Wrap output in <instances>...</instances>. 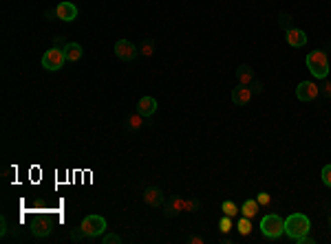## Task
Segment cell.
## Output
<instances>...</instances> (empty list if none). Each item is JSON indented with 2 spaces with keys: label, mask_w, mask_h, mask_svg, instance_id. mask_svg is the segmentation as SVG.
<instances>
[{
  "label": "cell",
  "mask_w": 331,
  "mask_h": 244,
  "mask_svg": "<svg viewBox=\"0 0 331 244\" xmlns=\"http://www.w3.org/2000/svg\"><path fill=\"white\" fill-rule=\"evenodd\" d=\"M309 229H311V222H309V218L305 214H294L289 216V218L285 220V234L291 238V240H300L302 236L309 234Z\"/></svg>",
  "instance_id": "6da1fadb"
},
{
  "label": "cell",
  "mask_w": 331,
  "mask_h": 244,
  "mask_svg": "<svg viewBox=\"0 0 331 244\" xmlns=\"http://www.w3.org/2000/svg\"><path fill=\"white\" fill-rule=\"evenodd\" d=\"M307 68L316 80H327L329 75V58L324 51H311L307 55Z\"/></svg>",
  "instance_id": "7a4b0ae2"
},
{
  "label": "cell",
  "mask_w": 331,
  "mask_h": 244,
  "mask_svg": "<svg viewBox=\"0 0 331 244\" xmlns=\"http://www.w3.org/2000/svg\"><path fill=\"white\" fill-rule=\"evenodd\" d=\"M261 231H263L265 238H269V240H278V238L285 234V220L276 214L265 216L261 220Z\"/></svg>",
  "instance_id": "3957f363"
},
{
  "label": "cell",
  "mask_w": 331,
  "mask_h": 244,
  "mask_svg": "<svg viewBox=\"0 0 331 244\" xmlns=\"http://www.w3.org/2000/svg\"><path fill=\"white\" fill-rule=\"evenodd\" d=\"M80 229L84 231L86 238H97L106 231V220H104L102 216H86V218L82 220Z\"/></svg>",
  "instance_id": "277c9868"
},
{
  "label": "cell",
  "mask_w": 331,
  "mask_h": 244,
  "mask_svg": "<svg viewBox=\"0 0 331 244\" xmlns=\"http://www.w3.org/2000/svg\"><path fill=\"white\" fill-rule=\"evenodd\" d=\"M64 62H66V55H64V51L62 48H49L47 53L42 55V66L49 70V73H55V70H60L64 66Z\"/></svg>",
  "instance_id": "5b68a950"
},
{
  "label": "cell",
  "mask_w": 331,
  "mask_h": 244,
  "mask_svg": "<svg viewBox=\"0 0 331 244\" xmlns=\"http://www.w3.org/2000/svg\"><path fill=\"white\" fill-rule=\"evenodd\" d=\"M115 55H117L121 62H132L137 58V46L128 40H119V42H115Z\"/></svg>",
  "instance_id": "8992f818"
},
{
  "label": "cell",
  "mask_w": 331,
  "mask_h": 244,
  "mask_svg": "<svg viewBox=\"0 0 331 244\" xmlns=\"http://www.w3.org/2000/svg\"><path fill=\"white\" fill-rule=\"evenodd\" d=\"M320 95V88L313 84V82H302V84H298L296 88V97L300 99V102H313Z\"/></svg>",
  "instance_id": "52a82bcc"
},
{
  "label": "cell",
  "mask_w": 331,
  "mask_h": 244,
  "mask_svg": "<svg viewBox=\"0 0 331 244\" xmlns=\"http://www.w3.org/2000/svg\"><path fill=\"white\" fill-rule=\"evenodd\" d=\"M143 202L148 204V207H161V204L165 202L163 200V192L159 190V187H148L146 192H143Z\"/></svg>",
  "instance_id": "ba28073f"
},
{
  "label": "cell",
  "mask_w": 331,
  "mask_h": 244,
  "mask_svg": "<svg viewBox=\"0 0 331 244\" xmlns=\"http://www.w3.org/2000/svg\"><path fill=\"white\" fill-rule=\"evenodd\" d=\"M252 88L250 86H241L239 84V88H234L232 90V102L236 104V106H247V104L252 102Z\"/></svg>",
  "instance_id": "9c48e42d"
},
{
  "label": "cell",
  "mask_w": 331,
  "mask_h": 244,
  "mask_svg": "<svg viewBox=\"0 0 331 244\" xmlns=\"http://www.w3.org/2000/svg\"><path fill=\"white\" fill-rule=\"evenodd\" d=\"M184 198L179 196H173L168 202H163V216L165 218H175V216H179L181 212H184Z\"/></svg>",
  "instance_id": "30bf717a"
},
{
  "label": "cell",
  "mask_w": 331,
  "mask_h": 244,
  "mask_svg": "<svg viewBox=\"0 0 331 244\" xmlns=\"http://www.w3.org/2000/svg\"><path fill=\"white\" fill-rule=\"evenodd\" d=\"M285 36H287V44L294 48H300L307 44V33L302 29H294V26H291L289 31H285Z\"/></svg>",
  "instance_id": "8fae6325"
},
{
  "label": "cell",
  "mask_w": 331,
  "mask_h": 244,
  "mask_svg": "<svg viewBox=\"0 0 331 244\" xmlns=\"http://www.w3.org/2000/svg\"><path fill=\"white\" fill-rule=\"evenodd\" d=\"M55 9H58V20L62 22H73L77 18V7L73 2H60Z\"/></svg>",
  "instance_id": "7c38bea8"
},
{
  "label": "cell",
  "mask_w": 331,
  "mask_h": 244,
  "mask_svg": "<svg viewBox=\"0 0 331 244\" xmlns=\"http://www.w3.org/2000/svg\"><path fill=\"white\" fill-rule=\"evenodd\" d=\"M137 112L143 114V117H152L157 112V99L154 97H141L139 104H137Z\"/></svg>",
  "instance_id": "4fadbf2b"
},
{
  "label": "cell",
  "mask_w": 331,
  "mask_h": 244,
  "mask_svg": "<svg viewBox=\"0 0 331 244\" xmlns=\"http://www.w3.org/2000/svg\"><path fill=\"white\" fill-rule=\"evenodd\" d=\"M31 231H33V236H38V238L49 236V234H51V220L44 218V216H42V218H38V220H33Z\"/></svg>",
  "instance_id": "5bb4252c"
},
{
  "label": "cell",
  "mask_w": 331,
  "mask_h": 244,
  "mask_svg": "<svg viewBox=\"0 0 331 244\" xmlns=\"http://www.w3.org/2000/svg\"><path fill=\"white\" fill-rule=\"evenodd\" d=\"M236 80H239V84H241V86H252V82L256 80V77H254L252 66L241 64L239 68H236Z\"/></svg>",
  "instance_id": "9a60e30c"
},
{
  "label": "cell",
  "mask_w": 331,
  "mask_h": 244,
  "mask_svg": "<svg viewBox=\"0 0 331 244\" xmlns=\"http://www.w3.org/2000/svg\"><path fill=\"white\" fill-rule=\"evenodd\" d=\"M64 55H66V62H77V60H82V55H84V48H82L77 42H69L64 46Z\"/></svg>",
  "instance_id": "2e32d148"
},
{
  "label": "cell",
  "mask_w": 331,
  "mask_h": 244,
  "mask_svg": "<svg viewBox=\"0 0 331 244\" xmlns=\"http://www.w3.org/2000/svg\"><path fill=\"white\" fill-rule=\"evenodd\" d=\"M258 212H261V204L256 202V198H254V200H245L243 202V207H241V214L245 216V218H256L258 216Z\"/></svg>",
  "instance_id": "e0dca14e"
},
{
  "label": "cell",
  "mask_w": 331,
  "mask_h": 244,
  "mask_svg": "<svg viewBox=\"0 0 331 244\" xmlns=\"http://www.w3.org/2000/svg\"><path fill=\"white\" fill-rule=\"evenodd\" d=\"M221 212H223V216H230V218H234V216L241 214V207H236L232 200H223V204H221Z\"/></svg>",
  "instance_id": "ac0fdd59"
},
{
  "label": "cell",
  "mask_w": 331,
  "mask_h": 244,
  "mask_svg": "<svg viewBox=\"0 0 331 244\" xmlns=\"http://www.w3.org/2000/svg\"><path fill=\"white\" fill-rule=\"evenodd\" d=\"M236 229H239V234H241L243 238H247V236L252 234V220L243 216V218L239 220V224H236Z\"/></svg>",
  "instance_id": "d6986e66"
},
{
  "label": "cell",
  "mask_w": 331,
  "mask_h": 244,
  "mask_svg": "<svg viewBox=\"0 0 331 244\" xmlns=\"http://www.w3.org/2000/svg\"><path fill=\"white\" fill-rule=\"evenodd\" d=\"M141 126H143V114H139V112L130 114L128 117V130H139Z\"/></svg>",
  "instance_id": "ffe728a7"
},
{
  "label": "cell",
  "mask_w": 331,
  "mask_h": 244,
  "mask_svg": "<svg viewBox=\"0 0 331 244\" xmlns=\"http://www.w3.org/2000/svg\"><path fill=\"white\" fill-rule=\"evenodd\" d=\"M139 53L143 55V58H150V55L154 53V42L152 40H143L141 46H139Z\"/></svg>",
  "instance_id": "44dd1931"
},
{
  "label": "cell",
  "mask_w": 331,
  "mask_h": 244,
  "mask_svg": "<svg viewBox=\"0 0 331 244\" xmlns=\"http://www.w3.org/2000/svg\"><path fill=\"white\" fill-rule=\"evenodd\" d=\"M219 231L223 236H228L230 231H232V218H230V216H223V218L219 220Z\"/></svg>",
  "instance_id": "7402d4cb"
},
{
  "label": "cell",
  "mask_w": 331,
  "mask_h": 244,
  "mask_svg": "<svg viewBox=\"0 0 331 244\" xmlns=\"http://www.w3.org/2000/svg\"><path fill=\"white\" fill-rule=\"evenodd\" d=\"M256 202L261 204V207H269V204H272V196H269V194H265V192H261L256 196Z\"/></svg>",
  "instance_id": "603a6c76"
},
{
  "label": "cell",
  "mask_w": 331,
  "mask_h": 244,
  "mask_svg": "<svg viewBox=\"0 0 331 244\" xmlns=\"http://www.w3.org/2000/svg\"><path fill=\"white\" fill-rule=\"evenodd\" d=\"M199 207H201V204H199V200H186V202H184V212H188V214H195Z\"/></svg>",
  "instance_id": "cb8c5ba5"
},
{
  "label": "cell",
  "mask_w": 331,
  "mask_h": 244,
  "mask_svg": "<svg viewBox=\"0 0 331 244\" xmlns=\"http://www.w3.org/2000/svg\"><path fill=\"white\" fill-rule=\"evenodd\" d=\"M322 182L327 187H331V165H324L322 168Z\"/></svg>",
  "instance_id": "d4e9b609"
},
{
  "label": "cell",
  "mask_w": 331,
  "mask_h": 244,
  "mask_svg": "<svg viewBox=\"0 0 331 244\" xmlns=\"http://www.w3.org/2000/svg\"><path fill=\"white\" fill-rule=\"evenodd\" d=\"M119 236H115V234H108V236H104L102 238V244H119Z\"/></svg>",
  "instance_id": "484cf974"
},
{
  "label": "cell",
  "mask_w": 331,
  "mask_h": 244,
  "mask_svg": "<svg viewBox=\"0 0 331 244\" xmlns=\"http://www.w3.org/2000/svg\"><path fill=\"white\" fill-rule=\"evenodd\" d=\"M280 26H283L285 31H289L291 29V18L287 14H280Z\"/></svg>",
  "instance_id": "4316f807"
},
{
  "label": "cell",
  "mask_w": 331,
  "mask_h": 244,
  "mask_svg": "<svg viewBox=\"0 0 331 244\" xmlns=\"http://www.w3.org/2000/svg\"><path fill=\"white\" fill-rule=\"evenodd\" d=\"M44 16H47V20H58V9H49Z\"/></svg>",
  "instance_id": "83f0119b"
},
{
  "label": "cell",
  "mask_w": 331,
  "mask_h": 244,
  "mask_svg": "<svg viewBox=\"0 0 331 244\" xmlns=\"http://www.w3.org/2000/svg\"><path fill=\"white\" fill-rule=\"evenodd\" d=\"M250 88H252V92H261V90H263V84H261V82H256V80H254Z\"/></svg>",
  "instance_id": "f1b7e54d"
},
{
  "label": "cell",
  "mask_w": 331,
  "mask_h": 244,
  "mask_svg": "<svg viewBox=\"0 0 331 244\" xmlns=\"http://www.w3.org/2000/svg\"><path fill=\"white\" fill-rule=\"evenodd\" d=\"M322 95L327 97V99H331V82H327V84L322 86Z\"/></svg>",
  "instance_id": "f546056e"
},
{
  "label": "cell",
  "mask_w": 331,
  "mask_h": 244,
  "mask_svg": "<svg viewBox=\"0 0 331 244\" xmlns=\"http://www.w3.org/2000/svg\"><path fill=\"white\" fill-rule=\"evenodd\" d=\"M66 44H69V42H64L62 38H55V48H62V51H64V46H66Z\"/></svg>",
  "instance_id": "4dcf8cb0"
},
{
  "label": "cell",
  "mask_w": 331,
  "mask_h": 244,
  "mask_svg": "<svg viewBox=\"0 0 331 244\" xmlns=\"http://www.w3.org/2000/svg\"><path fill=\"white\" fill-rule=\"evenodd\" d=\"M188 242H190V244H203V238H199V236H190V238H188Z\"/></svg>",
  "instance_id": "1f68e13d"
},
{
  "label": "cell",
  "mask_w": 331,
  "mask_h": 244,
  "mask_svg": "<svg viewBox=\"0 0 331 244\" xmlns=\"http://www.w3.org/2000/svg\"><path fill=\"white\" fill-rule=\"evenodd\" d=\"M298 244H313V238H307V236H302L300 240H296Z\"/></svg>",
  "instance_id": "d6a6232c"
},
{
  "label": "cell",
  "mask_w": 331,
  "mask_h": 244,
  "mask_svg": "<svg viewBox=\"0 0 331 244\" xmlns=\"http://www.w3.org/2000/svg\"><path fill=\"white\" fill-rule=\"evenodd\" d=\"M0 226H3V229H0V234H3V236H7V220H0Z\"/></svg>",
  "instance_id": "836d02e7"
},
{
  "label": "cell",
  "mask_w": 331,
  "mask_h": 244,
  "mask_svg": "<svg viewBox=\"0 0 331 244\" xmlns=\"http://www.w3.org/2000/svg\"><path fill=\"white\" fill-rule=\"evenodd\" d=\"M329 224H331V218H329Z\"/></svg>",
  "instance_id": "e575fe53"
}]
</instances>
